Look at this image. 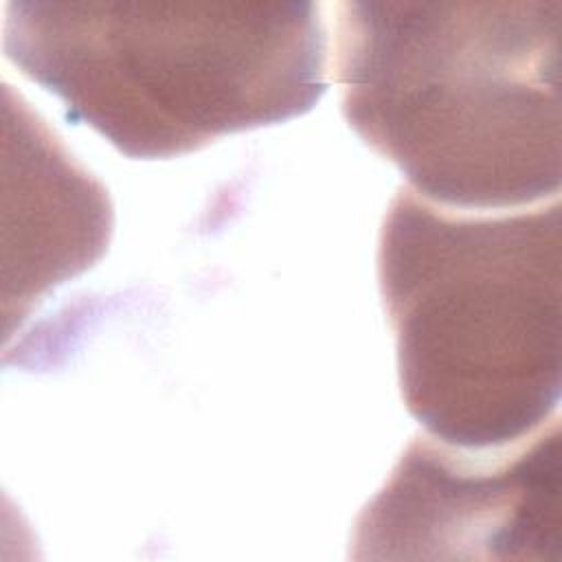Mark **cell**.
I'll list each match as a JSON object with an SVG mask.
<instances>
[{
  "label": "cell",
  "mask_w": 562,
  "mask_h": 562,
  "mask_svg": "<svg viewBox=\"0 0 562 562\" xmlns=\"http://www.w3.org/2000/svg\"><path fill=\"white\" fill-rule=\"evenodd\" d=\"M560 20L562 0H342V114L432 204L558 198Z\"/></svg>",
  "instance_id": "obj_1"
},
{
  "label": "cell",
  "mask_w": 562,
  "mask_h": 562,
  "mask_svg": "<svg viewBox=\"0 0 562 562\" xmlns=\"http://www.w3.org/2000/svg\"><path fill=\"white\" fill-rule=\"evenodd\" d=\"M353 558L560 560L558 415L485 450L417 435L362 509Z\"/></svg>",
  "instance_id": "obj_4"
},
{
  "label": "cell",
  "mask_w": 562,
  "mask_h": 562,
  "mask_svg": "<svg viewBox=\"0 0 562 562\" xmlns=\"http://www.w3.org/2000/svg\"><path fill=\"white\" fill-rule=\"evenodd\" d=\"M560 200L465 213L400 189L382 220L378 285L400 391L430 437L514 443L560 404Z\"/></svg>",
  "instance_id": "obj_3"
},
{
  "label": "cell",
  "mask_w": 562,
  "mask_h": 562,
  "mask_svg": "<svg viewBox=\"0 0 562 562\" xmlns=\"http://www.w3.org/2000/svg\"><path fill=\"white\" fill-rule=\"evenodd\" d=\"M4 55L130 158H173L310 112L318 2L9 0Z\"/></svg>",
  "instance_id": "obj_2"
}]
</instances>
